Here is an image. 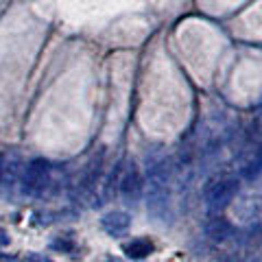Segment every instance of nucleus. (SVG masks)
Returning a JSON list of instances; mask_svg holds the SVG:
<instances>
[{
    "instance_id": "1",
    "label": "nucleus",
    "mask_w": 262,
    "mask_h": 262,
    "mask_svg": "<svg viewBox=\"0 0 262 262\" xmlns=\"http://www.w3.org/2000/svg\"><path fill=\"white\" fill-rule=\"evenodd\" d=\"M146 210L158 223H166L170 219L168 162L160 149L146 153Z\"/></svg>"
},
{
    "instance_id": "2",
    "label": "nucleus",
    "mask_w": 262,
    "mask_h": 262,
    "mask_svg": "<svg viewBox=\"0 0 262 262\" xmlns=\"http://www.w3.org/2000/svg\"><path fill=\"white\" fill-rule=\"evenodd\" d=\"M236 192H238V179L234 177H219L212 179L203 190V199H206V208L210 214H219L221 210H225L229 203L234 201Z\"/></svg>"
},
{
    "instance_id": "3",
    "label": "nucleus",
    "mask_w": 262,
    "mask_h": 262,
    "mask_svg": "<svg viewBox=\"0 0 262 262\" xmlns=\"http://www.w3.org/2000/svg\"><path fill=\"white\" fill-rule=\"evenodd\" d=\"M48 184H51V164L44 158L31 160L22 173V190L31 196H39Z\"/></svg>"
},
{
    "instance_id": "4",
    "label": "nucleus",
    "mask_w": 262,
    "mask_h": 262,
    "mask_svg": "<svg viewBox=\"0 0 262 262\" xmlns=\"http://www.w3.org/2000/svg\"><path fill=\"white\" fill-rule=\"evenodd\" d=\"M118 188H120V196L122 201L129 203V206H136L142 196V190H144V184H142V177H140V170L134 162L127 164L125 173H122L120 182H118Z\"/></svg>"
},
{
    "instance_id": "5",
    "label": "nucleus",
    "mask_w": 262,
    "mask_h": 262,
    "mask_svg": "<svg viewBox=\"0 0 262 262\" xmlns=\"http://www.w3.org/2000/svg\"><path fill=\"white\" fill-rule=\"evenodd\" d=\"M101 225L107 234L112 236H122L127 234V229L131 225V216L127 214V212L122 210H114V212H107V214H103L101 219Z\"/></svg>"
},
{
    "instance_id": "6",
    "label": "nucleus",
    "mask_w": 262,
    "mask_h": 262,
    "mask_svg": "<svg viewBox=\"0 0 262 262\" xmlns=\"http://www.w3.org/2000/svg\"><path fill=\"white\" fill-rule=\"evenodd\" d=\"M18 175H20V158L13 153L11 158H7L0 164V188H3V192L11 194L13 186L18 184Z\"/></svg>"
},
{
    "instance_id": "7",
    "label": "nucleus",
    "mask_w": 262,
    "mask_h": 262,
    "mask_svg": "<svg viewBox=\"0 0 262 262\" xmlns=\"http://www.w3.org/2000/svg\"><path fill=\"white\" fill-rule=\"evenodd\" d=\"M206 234L210 236V241H214V243H225V241H229V238L234 236V225L229 223L227 219H223V216H214V219L208 221Z\"/></svg>"
},
{
    "instance_id": "8",
    "label": "nucleus",
    "mask_w": 262,
    "mask_h": 262,
    "mask_svg": "<svg viewBox=\"0 0 262 262\" xmlns=\"http://www.w3.org/2000/svg\"><path fill=\"white\" fill-rule=\"evenodd\" d=\"M153 243L149 238H134L131 243L125 245V253H127V258L131 260H142L146 256H151L153 253Z\"/></svg>"
},
{
    "instance_id": "9",
    "label": "nucleus",
    "mask_w": 262,
    "mask_h": 262,
    "mask_svg": "<svg viewBox=\"0 0 262 262\" xmlns=\"http://www.w3.org/2000/svg\"><path fill=\"white\" fill-rule=\"evenodd\" d=\"M238 173L241 177H245L247 182H253V179L260 177V153L256 151V155H247L245 160H241L238 164Z\"/></svg>"
},
{
    "instance_id": "10",
    "label": "nucleus",
    "mask_w": 262,
    "mask_h": 262,
    "mask_svg": "<svg viewBox=\"0 0 262 262\" xmlns=\"http://www.w3.org/2000/svg\"><path fill=\"white\" fill-rule=\"evenodd\" d=\"M51 247L57 249V251H72L75 249V241L72 238H57L51 243Z\"/></svg>"
},
{
    "instance_id": "11",
    "label": "nucleus",
    "mask_w": 262,
    "mask_h": 262,
    "mask_svg": "<svg viewBox=\"0 0 262 262\" xmlns=\"http://www.w3.org/2000/svg\"><path fill=\"white\" fill-rule=\"evenodd\" d=\"M24 262H51V258H46L44 253H29Z\"/></svg>"
},
{
    "instance_id": "12",
    "label": "nucleus",
    "mask_w": 262,
    "mask_h": 262,
    "mask_svg": "<svg viewBox=\"0 0 262 262\" xmlns=\"http://www.w3.org/2000/svg\"><path fill=\"white\" fill-rule=\"evenodd\" d=\"M7 245H9V234L0 227V247H7Z\"/></svg>"
},
{
    "instance_id": "13",
    "label": "nucleus",
    "mask_w": 262,
    "mask_h": 262,
    "mask_svg": "<svg viewBox=\"0 0 262 262\" xmlns=\"http://www.w3.org/2000/svg\"><path fill=\"white\" fill-rule=\"evenodd\" d=\"M0 164H3V155H0Z\"/></svg>"
}]
</instances>
